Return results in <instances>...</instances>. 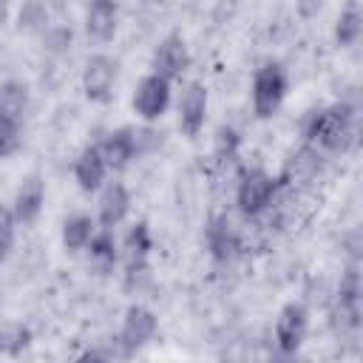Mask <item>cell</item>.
Masks as SVG:
<instances>
[{
    "label": "cell",
    "instance_id": "obj_19",
    "mask_svg": "<svg viewBox=\"0 0 363 363\" xmlns=\"http://www.w3.org/2000/svg\"><path fill=\"white\" fill-rule=\"evenodd\" d=\"M88 247H91V261L96 264V267H111L113 264V258H116V241H113V235H111V230L105 227L102 233H94L91 235V241H88Z\"/></svg>",
    "mask_w": 363,
    "mask_h": 363
},
{
    "label": "cell",
    "instance_id": "obj_9",
    "mask_svg": "<svg viewBox=\"0 0 363 363\" xmlns=\"http://www.w3.org/2000/svg\"><path fill=\"white\" fill-rule=\"evenodd\" d=\"M99 153H102V159H105L108 167H116V170L125 167V164L133 159V153H136V133H133L130 128L111 130V133L102 139Z\"/></svg>",
    "mask_w": 363,
    "mask_h": 363
},
{
    "label": "cell",
    "instance_id": "obj_24",
    "mask_svg": "<svg viewBox=\"0 0 363 363\" xmlns=\"http://www.w3.org/2000/svg\"><path fill=\"white\" fill-rule=\"evenodd\" d=\"M20 23H23L26 28H37L40 23H45V6H43L40 0H28V3H23Z\"/></svg>",
    "mask_w": 363,
    "mask_h": 363
},
{
    "label": "cell",
    "instance_id": "obj_16",
    "mask_svg": "<svg viewBox=\"0 0 363 363\" xmlns=\"http://www.w3.org/2000/svg\"><path fill=\"white\" fill-rule=\"evenodd\" d=\"M207 244H210V250H213V255L218 261H227L233 255V250H235V233H233V227H230L227 218H213L210 221V227H207Z\"/></svg>",
    "mask_w": 363,
    "mask_h": 363
},
{
    "label": "cell",
    "instance_id": "obj_5",
    "mask_svg": "<svg viewBox=\"0 0 363 363\" xmlns=\"http://www.w3.org/2000/svg\"><path fill=\"white\" fill-rule=\"evenodd\" d=\"M113 79H116V65H113L108 57L96 54V57L88 60V65H85V71H82V88H85L88 99L105 102V99L111 96Z\"/></svg>",
    "mask_w": 363,
    "mask_h": 363
},
{
    "label": "cell",
    "instance_id": "obj_12",
    "mask_svg": "<svg viewBox=\"0 0 363 363\" xmlns=\"http://www.w3.org/2000/svg\"><path fill=\"white\" fill-rule=\"evenodd\" d=\"M128 207H130V196H128L125 184H122V182L105 184V190H102V196H99V221H102V227L119 224V221L125 218Z\"/></svg>",
    "mask_w": 363,
    "mask_h": 363
},
{
    "label": "cell",
    "instance_id": "obj_10",
    "mask_svg": "<svg viewBox=\"0 0 363 363\" xmlns=\"http://www.w3.org/2000/svg\"><path fill=\"white\" fill-rule=\"evenodd\" d=\"M204 113H207V91L204 85L193 82L187 85V91L182 94V102H179V119H182V128L193 136L201 130L204 125Z\"/></svg>",
    "mask_w": 363,
    "mask_h": 363
},
{
    "label": "cell",
    "instance_id": "obj_11",
    "mask_svg": "<svg viewBox=\"0 0 363 363\" xmlns=\"http://www.w3.org/2000/svg\"><path fill=\"white\" fill-rule=\"evenodd\" d=\"M43 201H45V187H43L40 176H28L14 196V218L23 224L34 221L37 213L43 210Z\"/></svg>",
    "mask_w": 363,
    "mask_h": 363
},
{
    "label": "cell",
    "instance_id": "obj_23",
    "mask_svg": "<svg viewBox=\"0 0 363 363\" xmlns=\"http://www.w3.org/2000/svg\"><path fill=\"white\" fill-rule=\"evenodd\" d=\"M14 216L9 210H0V264L9 258L11 244H14Z\"/></svg>",
    "mask_w": 363,
    "mask_h": 363
},
{
    "label": "cell",
    "instance_id": "obj_3",
    "mask_svg": "<svg viewBox=\"0 0 363 363\" xmlns=\"http://www.w3.org/2000/svg\"><path fill=\"white\" fill-rule=\"evenodd\" d=\"M170 102V79L159 74H147L139 79L136 94H133V108L145 119H159Z\"/></svg>",
    "mask_w": 363,
    "mask_h": 363
},
{
    "label": "cell",
    "instance_id": "obj_7",
    "mask_svg": "<svg viewBox=\"0 0 363 363\" xmlns=\"http://www.w3.org/2000/svg\"><path fill=\"white\" fill-rule=\"evenodd\" d=\"M187 62H190V57H187L182 37H167V40H162V45L153 54V74H159L164 79H176L184 74Z\"/></svg>",
    "mask_w": 363,
    "mask_h": 363
},
{
    "label": "cell",
    "instance_id": "obj_1",
    "mask_svg": "<svg viewBox=\"0 0 363 363\" xmlns=\"http://www.w3.org/2000/svg\"><path fill=\"white\" fill-rule=\"evenodd\" d=\"M306 136L326 150H346L354 139V108L340 102L326 111H315L309 116Z\"/></svg>",
    "mask_w": 363,
    "mask_h": 363
},
{
    "label": "cell",
    "instance_id": "obj_21",
    "mask_svg": "<svg viewBox=\"0 0 363 363\" xmlns=\"http://www.w3.org/2000/svg\"><path fill=\"white\" fill-rule=\"evenodd\" d=\"M318 159H320V156H318V150H312V147L298 150V156L292 159V170H295V176H301V179L315 176V173L320 170V162H318Z\"/></svg>",
    "mask_w": 363,
    "mask_h": 363
},
{
    "label": "cell",
    "instance_id": "obj_6",
    "mask_svg": "<svg viewBox=\"0 0 363 363\" xmlns=\"http://www.w3.org/2000/svg\"><path fill=\"white\" fill-rule=\"evenodd\" d=\"M303 335H306V309L301 303H286L275 323V337L281 352L292 354L303 343Z\"/></svg>",
    "mask_w": 363,
    "mask_h": 363
},
{
    "label": "cell",
    "instance_id": "obj_22",
    "mask_svg": "<svg viewBox=\"0 0 363 363\" xmlns=\"http://www.w3.org/2000/svg\"><path fill=\"white\" fill-rule=\"evenodd\" d=\"M17 145H20V122H11V119L0 116V156L14 153Z\"/></svg>",
    "mask_w": 363,
    "mask_h": 363
},
{
    "label": "cell",
    "instance_id": "obj_2",
    "mask_svg": "<svg viewBox=\"0 0 363 363\" xmlns=\"http://www.w3.org/2000/svg\"><path fill=\"white\" fill-rule=\"evenodd\" d=\"M286 96V74L278 62H264L252 79V105L258 116H272Z\"/></svg>",
    "mask_w": 363,
    "mask_h": 363
},
{
    "label": "cell",
    "instance_id": "obj_18",
    "mask_svg": "<svg viewBox=\"0 0 363 363\" xmlns=\"http://www.w3.org/2000/svg\"><path fill=\"white\" fill-rule=\"evenodd\" d=\"M147 250H150V238H147V227L145 224H136L128 238H125V258H128V269L136 272L145 267V258H147Z\"/></svg>",
    "mask_w": 363,
    "mask_h": 363
},
{
    "label": "cell",
    "instance_id": "obj_20",
    "mask_svg": "<svg viewBox=\"0 0 363 363\" xmlns=\"http://www.w3.org/2000/svg\"><path fill=\"white\" fill-rule=\"evenodd\" d=\"M360 28H363V17H360V9L352 3V6L340 14L337 28H335V37H337V43H340V45H352V43H357Z\"/></svg>",
    "mask_w": 363,
    "mask_h": 363
},
{
    "label": "cell",
    "instance_id": "obj_14",
    "mask_svg": "<svg viewBox=\"0 0 363 363\" xmlns=\"http://www.w3.org/2000/svg\"><path fill=\"white\" fill-rule=\"evenodd\" d=\"M113 31H116V3L113 0H91L88 34L94 40H111Z\"/></svg>",
    "mask_w": 363,
    "mask_h": 363
},
{
    "label": "cell",
    "instance_id": "obj_8",
    "mask_svg": "<svg viewBox=\"0 0 363 363\" xmlns=\"http://www.w3.org/2000/svg\"><path fill=\"white\" fill-rule=\"evenodd\" d=\"M156 332V315L145 306H130L125 312V323H122V343L128 349H139L145 346Z\"/></svg>",
    "mask_w": 363,
    "mask_h": 363
},
{
    "label": "cell",
    "instance_id": "obj_13",
    "mask_svg": "<svg viewBox=\"0 0 363 363\" xmlns=\"http://www.w3.org/2000/svg\"><path fill=\"white\" fill-rule=\"evenodd\" d=\"M105 170H108V164H105V159L99 153V145L85 147L79 153L77 164H74V176H77L82 190H96L102 184V179H105Z\"/></svg>",
    "mask_w": 363,
    "mask_h": 363
},
{
    "label": "cell",
    "instance_id": "obj_4",
    "mask_svg": "<svg viewBox=\"0 0 363 363\" xmlns=\"http://www.w3.org/2000/svg\"><path fill=\"white\" fill-rule=\"evenodd\" d=\"M272 196H275V179L267 176L264 170H250L241 179L238 193H235L238 207H241L244 216H258L272 201Z\"/></svg>",
    "mask_w": 363,
    "mask_h": 363
},
{
    "label": "cell",
    "instance_id": "obj_17",
    "mask_svg": "<svg viewBox=\"0 0 363 363\" xmlns=\"http://www.w3.org/2000/svg\"><path fill=\"white\" fill-rule=\"evenodd\" d=\"M91 235H94V218L91 216H71L62 224V244L71 252L85 250L88 241H91Z\"/></svg>",
    "mask_w": 363,
    "mask_h": 363
},
{
    "label": "cell",
    "instance_id": "obj_15",
    "mask_svg": "<svg viewBox=\"0 0 363 363\" xmlns=\"http://www.w3.org/2000/svg\"><path fill=\"white\" fill-rule=\"evenodd\" d=\"M28 108V91L23 82L17 79H9L0 85V116L3 119H11V122H20L23 113Z\"/></svg>",
    "mask_w": 363,
    "mask_h": 363
}]
</instances>
